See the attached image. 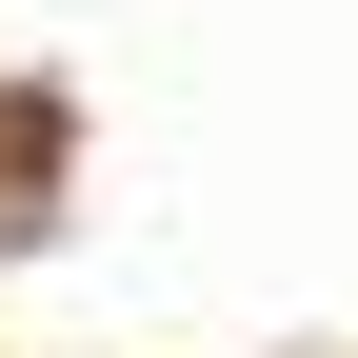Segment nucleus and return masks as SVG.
<instances>
[{"mask_svg":"<svg viewBox=\"0 0 358 358\" xmlns=\"http://www.w3.org/2000/svg\"><path fill=\"white\" fill-rule=\"evenodd\" d=\"M40 179H60V100H40V80H20V100H0V239H20V219H40Z\"/></svg>","mask_w":358,"mask_h":358,"instance_id":"f257e3e1","label":"nucleus"}]
</instances>
